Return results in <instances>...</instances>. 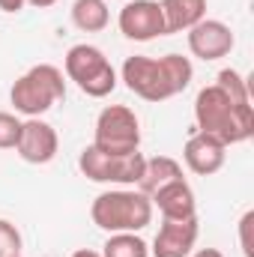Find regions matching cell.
I'll use <instances>...</instances> for the list:
<instances>
[{"label": "cell", "mask_w": 254, "mask_h": 257, "mask_svg": "<svg viewBox=\"0 0 254 257\" xmlns=\"http://www.w3.org/2000/svg\"><path fill=\"white\" fill-rule=\"evenodd\" d=\"M120 78L129 87V93H135L144 102H165L180 96L194 78V66L183 54H165V57H147V54H135L126 57V63L120 69Z\"/></svg>", "instance_id": "1"}, {"label": "cell", "mask_w": 254, "mask_h": 257, "mask_svg": "<svg viewBox=\"0 0 254 257\" xmlns=\"http://www.w3.org/2000/svg\"><path fill=\"white\" fill-rule=\"evenodd\" d=\"M194 123L197 132L218 138L224 147L245 144L254 135V108L251 102L233 99L221 87L209 84L194 99Z\"/></svg>", "instance_id": "2"}, {"label": "cell", "mask_w": 254, "mask_h": 257, "mask_svg": "<svg viewBox=\"0 0 254 257\" xmlns=\"http://www.w3.org/2000/svg\"><path fill=\"white\" fill-rule=\"evenodd\" d=\"M90 218L105 233H141L153 221V200L138 189H108L90 203Z\"/></svg>", "instance_id": "3"}, {"label": "cell", "mask_w": 254, "mask_h": 257, "mask_svg": "<svg viewBox=\"0 0 254 257\" xmlns=\"http://www.w3.org/2000/svg\"><path fill=\"white\" fill-rule=\"evenodd\" d=\"M66 99V78L57 66L36 63L30 66L9 90V102L21 117H42L57 102Z\"/></svg>", "instance_id": "4"}, {"label": "cell", "mask_w": 254, "mask_h": 257, "mask_svg": "<svg viewBox=\"0 0 254 257\" xmlns=\"http://www.w3.org/2000/svg\"><path fill=\"white\" fill-rule=\"evenodd\" d=\"M63 69L66 78L75 81V87L90 99H105L117 90V72H114L111 60L105 57L102 48H96L90 42L72 45L63 57Z\"/></svg>", "instance_id": "5"}, {"label": "cell", "mask_w": 254, "mask_h": 257, "mask_svg": "<svg viewBox=\"0 0 254 257\" xmlns=\"http://www.w3.org/2000/svg\"><path fill=\"white\" fill-rule=\"evenodd\" d=\"M93 147L108 156H129L141 150V120L126 105H108L96 117Z\"/></svg>", "instance_id": "6"}, {"label": "cell", "mask_w": 254, "mask_h": 257, "mask_svg": "<svg viewBox=\"0 0 254 257\" xmlns=\"http://www.w3.org/2000/svg\"><path fill=\"white\" fill-rule=\"evenodd\" d=\"M78 171L90 183H105V186H138L141 171H144V153L135 150L129 156H108L96 150L93 144L81 150L78 156Z\"/></svg>", "instance_id": "7"}, {"label": "cell", "mask_w": 254, "mask_h": 257, "mask_svg": "<svg viewBox=\"0 0 254 257\" xmlns=\"http://www.w3.org/2000/svg\"><path fill=\"white\" fill-rule=\"evenodd\" d=\"M117 24H120V33L132 42H153L159 36H168L159 0H126Z\"/></svg>", "instance_id": "8"}, {"label": "cell", "mask_w": 254, "mask_h": 257, "mask_svg": "<svg viewBox=\"0 0 254 257\" xmlns=\"http://www.w3.org/2000/svg\"><path fill=\"white\" fill-rule=\"evenodd\" d=\"M186 33H189V36H186L189 51L197 60H203V63H212V60L227 57V54L233 51V45H236L233 30H230L224 21H218V18H203V21H197L191 30H186Z\"/></svg>", "instance_id": "9"}, {"label": "cell", "mask_w": 254, "mask_h": 257, "mask_svg": "<svg viewBox=\"0 0 254 257\" xmlns=\"http://www.w3.org/2000/svg\"><path fill=\"white\" fill-rule=\"evenodd\" d=\"M60 150V138H57V128L39 117H27L21 123V138L15 144V153L27 162V165H48L54 162Z\"/></svg>", "instance_id": "10"}, {"label": "cell", "mask_w": 254, "mask_h": 257, "mask_svg": "<svg viewBox=\"0 0 254 257\" xmlns=\"http://www.w3.org/2000/svg\"><path fill=\"white\" fill-rule=\"evenodd\" d=\"M183 162H186V168H189L191 174H197V177H212V174H218V171L224 168V162H227V147H224L218 138H212V135L194 128L189 135V141H186V147H183Z\"/></svg>", "instance_id": "11"}, {"label": "cell", "mask_w": 254, "mask_h": 257, "mask_svg": "<svg viewBox=\"0 0 254 257\" xmlns=\"http://www.w3.org/2000/svg\"><path fill=\"white\" fill-rule=\"evenodd\" d=\"M197 233H200V224H197V215L194 218H183V221H171V218H162V227L153 239V257H189L194 242H197Z\"/></svg>", "instance_id": "12"}, {"label": "cell", "mask_w": 254, "mask_h": 257, "mask_svg": "<svg viewBox=\"0 0 254 257\" xmlns=\"http://www.w3.org/2000/svg\"><path fill=\"white\" fill-rule=\"evenodd\" d=\"M150 200H153V209H159L162 218H171V221H183V218H194L197 215L194 189L186 183V177L156 189L150 194Z\"/></svg>", "instance_id": "13"}, {"label": "cell", "mask_w": 254, "mask_h": 257, "mask_svg": "<svg viewBox=\"0 0 254 257\" xmlns=\"http://www.w3.org/2000/svg\"><path fill=\"white\" fill-rule=\"evenodd\" d=\"M174 180H183V165L171 156H153V159H144V171H141V180L135 189L150 197L156 189H162Z\"/></svg>", "instance_id": "14"}, {"label": "cell", "mask_w": 254, "mask_h": 257, "mask_svg": "<svg viewBox=\"0 0 254 257\" xmlns=\"http://www.w3.org/2000/svg\"><path fill=\"white\" fill-rule=\"evenodd\" d=\"M159 6L168 33H186L197 21L206 18V0H162Z\"/></svg>", "instance_id": "15"}, {"label": "cell", "mask_w": 254, "mask_h": 257, "mask_svg": "<svg viewBox=\"0 0 254 257\" xmlns=\"http://www.w3.org/2000/svg\"><path fill=\"white\" fill-rule=\"evenodd\" d=\"M69 15H72V24L81 33H102L111 24L108 0H75Z\"/></svg>", "instance_id": "16"}, {"label": "cell", "mask_w": 254, "mask_h": 257, "mask_svg": "<svg viewBox=\"0 0 254 257\" xmlns=\"http://www.w3.org/2000/svg\"><path fill=\"white\" fill-rule=\"evenodd\" d=\"M99 254L102 257H150V245L138 233H111Z\"/></svg>", "instance_id": "17"}, {"label": "cell", "mask_w": 254, "mask_h": 257, "mask_svg": "<svg viewBox=\"0 0 254 257\" xmlns=\"http://www.w3.org/2000/svg\"><path fill=\"white\" fill-rule=\"evenodd\" d=\"M215 87H221L227 96L233 99H242V102H251V90H248V81L236 72V69H221L218 78H215Z\"/></svg>", "instance_id": "18"}, {"label": "cell", "mask_w": 254, "mask_h": 257, "mask_svg": "<svg viewBox=\"0 0 254 257\" xmlns=\"http://www.w3.org/2000/svg\"><path fill=\"white\" fill-rule=\"evenodd\" d=\"M21 248H24L21 230L9 218H0V257H21Z\"/></svg>", "instance_id": "19"}, {"label": "cell", "mask_w": 254, "mask_h": 257, "mask_svg": "<svg viewBox=\"0 0 254 257\" xmlns=\"http://www.w3.org/2000/svg\"><path fill=\"white\" fill-rule=\"evenodd\" d=\"M21 123L15 114L9 111H0V150H15L18 138H21Z\"/></svg>", "instance_id": "20"}, {"label": "cell", "mask_w": 254, "mask_h": 257, "mask_svg": "<svg viewBox=\"0 0 254 257\" xmlns=\"http://www.w3.org/2000/svg\"><path fill=\"white\" fill-rule=\"evenodd\" d=\"M251 224H254V212L248 209L242 218H239V242H242V254L254 257V245H251Z\"/></svg>", "instance_id": "21"}, {"label": "cell", "mask_w": 254, "mask_h": 257, "mask_svg": "<svg viewBox=\"0 0 254 257\" xmlns=\"http://www.w3.org/2000/svg\"><path fill=\"white\" fill-rule=\"evenodd\" d=\"M24 6H27V0H0V9H3V12H9V15L21 12Z\"/></svg>", "instance_id": "22"}, {"label": "cell", "mask_w": 254, "mask_h": 257, "mask_svg": "<svg viewBox=\"0 0 254 257\" xmlns=\"http://www.w3.org/2000/svg\"><path fill=\"white\" fill-rule=\"evenodd\" d=\"M194 257H224L218 248H200V251H194Z\"/></svg>", "instance_id": "23"}, {"label": "cell", "mask_w": 254, "mask_h": 257, "mask_svg": "<svg viewBox=\"0 0 254 257\" xmlns=\"http://www.w3.org/2000/svg\"><path fill=\"white\" fill-rule=\"evenodd\" d=\"M27 3H30V6H36V9H51L57 0H27Z\"/></svg>", "instance_id": "24"}, {"label": "cell", "mask_w": 254, "mask_h": 257, "mask_svg": "<svg viewBox=\"0 0 254 257\" xmlns=\"http://www.w3.org/2000/svg\"><path fill=\"white\" fill-rule=\"evenodd\" d=\"M72 257H102V254L93 251V248H78V251H72Z\"/></svg>", "instance_id": "25"}]
</instances>
